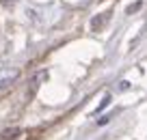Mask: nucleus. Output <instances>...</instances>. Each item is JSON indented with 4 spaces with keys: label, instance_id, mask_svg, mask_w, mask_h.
<instances>
[{
    "label": "nucleus",
    "instance_id": "1",
    "mask_svg": "<svg viewBox=\"0 0 147 140\" xmlns=\"http://www.w3.org/2000/svg\"><path fill=\"white\" fill-rule=\"evenodd\" d=\"M18 78H20V71L15 67H2V69H0V88L11 86Z\"/></svg>",
    "mask_w": 147,
    "mask_h": 140
},
{
    "label": "nucleus",
    "instance_id": "2",
    "mask_svg": "<svg viewBox=\"0 0 147 140\" xmlns=\"http://www.w3.org/2000/svg\"><path fill=\"white\" fill-rule=\"evenodd\" d=\"M108 104H110V95H108V93H106V95L102 97L100 106H97V108H95V114H100V112H102V110H104V108H106V106H108Z\"/></svg>",
    "mask_w": 147,
    "mask_h": 140
},
{
    "label": "nucleus",
    "instance_id": "3",
    "mask_svg": "<svg viewBox=\"0 0 147 140\" xmlns=\"http://www.w3.org/2000/svg\"><path fill=\"white\" fill-rule=\"evenodd\" d=\"M130 88V82H119V90H128Z\"/></svg>",
    "mask_w": 147,
    "mask_h": 140
}]
</instances>
